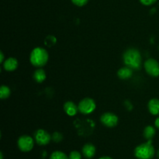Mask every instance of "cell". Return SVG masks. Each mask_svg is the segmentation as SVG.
<instances>
[{
	"label": "cell",
	"instance_id": "4316f807",
	"mask_svg": "<svg viewBox=\"0 0 159 159\" xmlns=\"http://www.w3.org/2000/svg\"><path fill=\"white\" fill-rule=\"evenodd\" d=\"M157 156H158V158H159V149H158V152H157Z\"/></svg>",
	"mask_w": 159,
	"mask_h": 159
},
{
	"label": "cell",
	"instance_id": "7c38bea8",
	"mask_svg": "<svg viewBox=\"0 0 159 159\" xmlns=\"http://www.w3.org/2000/svg\"><path fill=\"white\" fill-rule=\"evenodd\" d=\"M118 77L123 80H127L130 78L132 77L133 75V69L129 67H123V68H120L117 71Z\"/></svg>",
	"mask_w": 159,
	"mask_h": 159
},
{
	"label": "cell",
	"instance_id": "3957f363",
	"mask_svg": "<svg viewBox=\"0 0 159 159\" xmlns=\"http://www.w3.org/2000/svg\"><path fill=\"white\" fill-rule=\"evenodd\" d=\"M155 155V150L152 140L139 144L134 149V156L138 159H152Z\"/></svg>",
	"mask_w": 159,
	"mask_h": 159
},
{
	"label": "cell",
	"instance_id": "ac0fdd59",
	"mask_svg": "<svg viewBox=\"0 0 159 159\" xmlns=\"http://www.w3.org/2000/svg\"><path fill=\"white\" fill-rule=\"evenodd\" d=\"M62 139H63V135H62V134L59 133V132H54L51 135V140H53L56 143L60 142V141H62Z\"/></svg>",
	"mask_w": 159,
	"mask_h": 159
},
{
	"label": "cell",
	"instance_id": "7a4b0ae2",
	"mask_svg": "<svg viewBox=\"0 0 159 159\" xmlns=\"http://www.w3.org/2000/svg\"><path fill=\"white\" fill-rule=\"evenodd\" d=\"M49 55L44 48L37 47L35 48L30 53V61L37 68H42L48 63Z\"/></svg>",
	"mask_w": 159,
	"mask_h": 159
},
{
	"label": "cell",
	"instance_id": "8fae6325",
	"mask_svg": "<svg viewBox=\"0 0 159 159\" xmlns=\"http://www.w3.org/2000/svg\"><path fill=\"white\" fill-rule=\"evenodd\" d=\"M64 110L65 113L70 116H73L76 115L79 111V107L75 105V103L71 101H68L64 104Z\"/></svg>",
	"mask_w": 159,
	"mask_h": 159
},
{
	"label": "cell",
	"instance_id": "2e32d148",
	"mask_svg": "<svg viewBox=\"0 0 159 159\" xmlns=\"http://www.w3.org/2000/svg\"><path fill=\"white\" fill-rule=\"evenodd\" d=\"M11 94V90L7 85H2L0 88V98L2 99H6L9 97Z\"/></svg>",
	"mask_w": 159,
	"mask_h": 159
},
{
	"label": "cell",
	"instance_id": "6da1fadb",
	"mask_svg": "<svg viewBox=\"0 0 159 159\" xmlns=\"http://www.w3.org/2000/svg\"><path fill=\"white\" fill-rule=\"evenodd\" d=\"M123 60L126 66L133 70L141 68L142 64V57L140 51L136 48H128L123 54Z\"/></svg>",
	"mask_w": 159,
	"mask_h": 159
},
{
	"label": "cell",
	"instance_id": "603a6c76",
	"mask_svg": "<svg viewBox=\"0 0 159 159\" xmlns=\"http://www.w3.org/2000/svg\"><path fill=\"white\" fill-rule=\"evenodd\" d=\"M155 127H156V128L159 129V116L158 117H157L156 120H155Z\"/></svg>",
	"mask_w": 159,
	"mask_h": 159
},
{
	"label": "cell",
	"instance_id": "7402d4cb",
	"mask_svg": "<svg viewBox=\"0 0 159 159\" xmlns=\"http://www.w3.org/2000/svg\"><path fill=\"white\" fill-rule=\"evenodd\" d=\"M141 2V4H143L144 6H152V5L155 4V2H157V0H139Z\"/></svg>",
	"mask_w": 159,
	"mask_h": 159
},
{
	"label": "cell",
	"instance_id": "9a60e30c",
	"mask_svg": "<svg viewBox=\"0 0 159 159\" xmlns=\"http://www.w3.org/2000/svg\"><path fill=\"white\" fill-rule=\"evenodd\" d=\"M155 127H152V126H147V127L144 128V137L145 139H147L148 141H150L152 138L155 137Z\"/></svg>",
	"mask_w": 159,
	"mask_h": 159
},
{
	"label": "cell",
	"instance_id": "cb8c5ba5",
	"mask_svg": "<svg viewBox=\"0 0 159 159\" xmlns=\"http://www.w3.org/2000/svg\"><path fill=\"white\" fill-rule=\"evenodd\" d=\"M0 56H1V59H0V63H3L4 62V54H3V53L0 52Z\"/></svg>",
	"mask_w": 159,
	"mask_h": 159
},
{
	"label": "cell",
	"instance_id": "52a82bcc",
	"mask_svg": "<svg viewBox=\"0 0 159 159\" xmlns=\"http://www.w3.org/2000/svg\"><path fill=\"white\" fill-rule=\"evenodd\" d=\"M34 139L39 145H47L51 141V136L46 130H43V129H39L34 134Z\"/></svg>",
	"mask_w": 159,
	"mask_h": 159
},
{
	"label": "cell",
	"instance_id": "277c9868",
	"mask_svg": "<svg viewBox=\"0 0 159 159\" xmlns=\"http://www.w3.org/2000/svg\"><path fill=\"white\" fill-rule=\"evenodd\" d=\"M79 111L82 114H90L96 110V102L93 99L89 97L84 98L83 99L79 102Z\"/></svg>",
	"mask_w": 159,
	"mask_h": 159
},
{
	"label": "cell",
	"instance_id": "5bb4252c",
	"mask_svg": "<svg viewBox=\"0 0 159 159\" xmlns=\"http://www.w3.org/2000/svg\"><path fill=\"white\" fill-rule=\"evenodd\" d=\"M34 79L35 82H38V83H41L43 81L46 79V73L43 69L41 68H38L34 74Z\"/></svg>",
	"mask_w": 159,
	"mask_h": 159
},
{
	"label": "cell",
	"instance_id": "5b68a950",
	"mask_svg": "<svg viewBox=\"0 0 159 159\" xmlns=\"http://www.w3.org/2000/svg\"><path fill=\"white\" fill-rule=\"evenodd\" d=\"M17 145L21 152H29L34 148V141L31 137L28 135H22L17 141Z\"/></svg>",
	"mask_w": 159,
	"mask_h": 159
},
{
	"label": "cell",
	"instance_id": "4fadbf2b",
	"mask_svg": "<svg viewBox=\"0 0 159 159\" xmlns=\"http://www.w3.org/2000/svg\"><path fill=\"white\" fill-rule=\"evenodd\" d=\"M148 110L152 115H159V99L156 98H153L151 99L148 104Z\"/></svg>",
	"mask_w": 159,
	"mask_h": 159
},
{
	"label": "cell",
	"instance_id": "d6986e66",
	"mask_svg": "<svg viewBox=\"0 0 159 159\" xmlns=\"http://www.w3.org/2000/svg\"><path fill=\"white\" fill-rule=\"evenodd\" d=\"M56 41H57V40H56V38L54 36H48L45 39V44L48 47H51L56 43Z\"/></svg>",
	"mask_w": 159,
	"mask_h": 159
},
{
	"label": "cell",
	"instance_id": "30bf717a",
	"mask_svg": "<svg viewBox=\"0 0 159 159\" xmlns=\"http://www.w3.org/2000/svg\"><path fill=\"white\" fill-rule=\"evenodd\" d=\"M18 67V61L15 57H9L3 62V68L7 71H12Z\"/></svg>",
	"mask_w": 159,
	"mask_h": 159
},
{
	"label": "cell",
	"instance_id": "e0dca14e",
	"mask_svg": "<svg viewBox=\"0 0 159 159\" xmlns=\"http://www.w3.org/2000/svg\"><path fill=\"white\" fill-rule=\"evenodd\" d=\"M50 159H69V157L61 151H55L52 152L50 156Z\"/></svg>",
	"mask_w": 159,
	"mask_h": 159
},
{
	"label": "cell",
	"instance_id": "8992f818",
	"mask_svg": "<svg viewBox=\"0 0 159 159\" xmlns=\"http://www.w3.org/2000/svg\"><path fill=\"white\" fill-rule=\"evenodd\" d=\"M144 69L149 75L152 77L159 76V63L154 58H149L144 61Z\"/></svg>",
	"mask_w": 159,
	"mask_h": 159
},
{
	"label": "cell",
	"instance_id": "9c48e42d",
	"mask_svg": "<svg viewBox=\"0 0 159 159\" xmlns=\"http://www.w3.org/2000/svg\"><path fill=\"white\" fill-rule=\"evenodd\" d=\"M96 147L93 144H90V143L85 144L82 147V155L87 159H91L92 158H93L96 155Z\"/></svg>",
	"mask_w": 159,
	"mask_h": 159
},
{
	"label": "cell",
	"instance_id": "44dd1931",
	"mask_svg": "<svg viewBox=\"0 0 159 159\" xmlns=\"http://www.w3.org/2000/svg\"><path fill=\"white\" fill-rule=\"evenodd\" d=\"M71 2L74 5L81 7V6H84L85 5H86L89 0H71Z\"/></svg>",
	"mask_w": 159,
	"mask_h": 159
},
{
	"label": "cell",
	"instance_id": "ffe728a7",
	"mask_svg": "<svg viewBox=\"0 0 159 159\" xmlns=\"http://www.w3.org/2000/svg\"><path fill=\"white\" fill-rule=\"evenodd\" d=\"M69 159H82V155L78 151H72L69 154Z\"/></svg>",
	"mask_w": 159,
	"mask_h": 159
},
{
	"label": "cell",
	"instance_id": "d4e9b609",
	"mask_svg": "<svg viewBox=\"0 0 159 159\" xmlns=\"http://www.w3.org/2000/svg\"><path fill=\"white\" fill-rule=\"evenodd\" d=\"M99 159H113V158H112L111 157H109V156H102L101 157V158H99Z\"/></svg>",
	"mask_w": 159,
	"mask_h": 159
},
{
	"label": "cell",
	"instance_id": "484cf974",
	"mask_svg": "<svg viewBox=\"0 0 159 159\" xmlns=\"http://www.w3.org/2000/svg\"><path fill=\"white\" fill-rule=\"evenodd\" d=\"M0 156H1V158H0V159H3V154H2V152H1V153H0Z\"/></svg>",
	"mask_w": 159,
	"mask_h": 159
},
{
	"label": "cell",
	"instance_id": "ba28073f",
	"mask_svg": "<svg viewBox=\"0 0 159 159\" xmlns=\"http://www.w3.org/2000/svg\"><path fill=\"white\" fill-rule=\"evenodd\" d=\"M118 116L113 113H105L101 116L100 121L107 127H114L118 124Z\"/></svg>",
	"mask_w": 159,
	"mask_h": 159
}]
</instances>
